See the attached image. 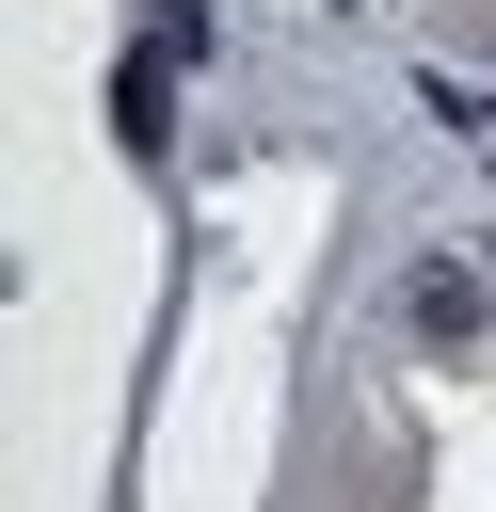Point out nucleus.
Listing matches in <instances>:
<instances>
[{
    "label": "nucleus",
    "instance_id": "nucleus-1",
    "mask_svg": "<svg viewBox=\"0 0 496 512\" xmlns=\"http://www.w3.org/2000/svg\"><path fill=\"white\" fill-rule=\"evenodd\" d=\"M400 304H416V336H480V272H464V256H416Z\"/></svg>",
    "mask_w": 496,
    "mask_h": 512
}]
</instances>
